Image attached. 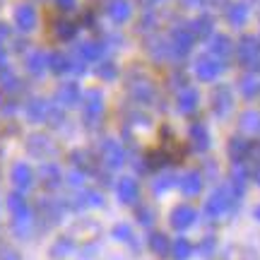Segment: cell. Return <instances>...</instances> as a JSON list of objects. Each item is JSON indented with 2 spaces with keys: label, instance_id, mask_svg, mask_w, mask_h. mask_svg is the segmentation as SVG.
<instances>
[{
  "label": "cell",
  "instance_id": "1",
  "mask_svg": "<svg viewBox=\"0 0 260 260\" xmlns=\"http://www.w3.org/2000/svg\"><path fill=\"white\" fill-rule=\"evenodd\" d=\"M60 214H63L60 203L51 200V198H41L37 203V219H39V229H41V232L56 226V224L60 222Z\"/></svg>",
  "mask_w": 260,
  "mask_h": 260
},
{
  "label": "cell",
  "instance_id": "2",
  "mask_svg": "<svg viewBox=\"0 0 260 260\" xmlns=\"http://www.w3.org/2000/svg\"><path fill=\"white\" fill-rule=\"evenodd\" d=\"M236 200L226 188H217L212 195H210V200L205 203V214L207 217H219V214H224L229 207H232V203Z\"/></svg>",
  "mask_w": 260,
  "mask_h": 260
},
{
  "label": "cell",
  "instance_id": "3",
  "mask_svg": "<svg viewBox=\"0 0 260 260\" xmlns=\"http://www.w3.org/2000/svg\"><path fill=\"white\" fill-rule=\"evenodd\" d=\"M10 181L15 183V188L17 190H29V188L34 186V171H31V167L29 164H24V161H17L15 167H12V171H10Z\"/></svg>",
  "mask_w": 260,
  "mask_h": 260
},
{
  "label": "cell",
  "instance_id": "4",
  "mask_svg": "<svg viewBox=\"0 0 260 260\" xmlns=\"http://www.w3.org/2000/svg\"><path fill=\"white\" fill-rule=\"evenodd\" d=\"M195 219H198V212H195L190 205H178V207H174V212H171V226L178 229V232L193 226Z\"/></svg>",
  "mask_w": 260,
  "mask_h": 260
},
{
  "label": "cell",
  "instance_id": "5",
  "mask_svg": "<svg viewBox=\"0 0 260 260\" xmlns=\"http://www.w3.org/2000/svg\"><path fill=\"white\" fill-rule=\"evenodd\" d=\"M39 181H41V188L46 190H58L60 183H63V174L56 164H41L39 167Z\"/></svg>",
  "mask_w": 260,
  "mask_h": 260
},
{
  "label": "cell",
  "instance_id": "6",
  "mask_svg": "<svg viewBox=\"0 0 260 260\" xmlns=\"http://www.w3.org/2000/svg\"><path fill=\"white\" fill-rule=\"evenodd\" d=\"M15 22H17V27L22 29V31H31L39 22L37 10L31 8V5H19V8L15 10Z\"/></svg>",
  "mask_w": 260,
  "mask_h": 260
},
{
  "label": "cell",
  "instance_id": "7",
  "mask_svg": "<svg viewBox=\"0 0 260 260\" xmlns=\"http://www.w3.org/2000/svg\"><path fill=\"white\" fill-rule=\"evenodd\" d=\"M102 159L109 164L111 169L116 167H121L123 164V159H125V154H123V149L118 142H113V140H106L102 145Z\"/></svg>",
  "mask_w": 260,
  "mask_h": 260
},
{
  "label": "cell",
  "instance_id": "8",
  "mask_svg": "<svg viewBox=\"0 0 260 260\" xmlns=\"http://www.w3.org/2000/svg\"><path fill=\"white\" fill-rule=\"evenodd\" d=\"M102 205H104L102 193H96V190H82V193H77L73 198L70 207L73 210H84V207H102Z\"/></svg>",
  "mask_w": 260,
  "mask_h": 260
},
{
  "label": "cell",
  "instance_id": "9",
  "mask_svg": "<svg viewBox=\"0 0 260 260\" xmlns=\"http://www.w3.org/2000/svg\"><path fill=\"white\" fill-rule=\"evenodd\" d=\"M116 193H118V200L125 205H133L135 200H138V181H133V178H121L118 181V186H116Z\"/></svg>",
  "mask_w": 260,
  "mask_h": 260
},
{
  "label": "cell",
  "instance_id": "10",
  "mask_svg": "<svg viewBox=\"0 0 260 260\" xmlns=\"http://www.w3.org/2000/svg\"><path fill=\"white\" fill-rule=\"evenodd\" d=\"M178 188L186 195H198L203 190V176L198 171H188L183 178H178Z\"/></svg>",
  "mask_w": 260,
  "mask_h": 260
},
{
  "label": "cell",
  "instance_id": "11",
  "mask_svg": "<svg viewBox=\"0 0 260 260\" xmlns=\"http://www.w3.org/2000/svg\"><path fill=\"white\" fill-rule=\"evenodd\" d=\"M27 149H29V154H34V157H46V154L53 152V145L44 135H31L27 142Z\"/></svg>",
  "mask_w": 260,
  "mask_h": 260
},
{
  "label": "cell",
  "instance_id": "12",
  "mask_svg": "<svg viewBox=\"0 0 260 260\" xmlns=\"http://www.w3.org/2000/svg\"><path fill=\"white\" fill-rule=\"evenodd\" d=\"M99 113H102V94L92 89V92H87L84 96V116L94 121V118H99Z\"/></svg>",
  "mask_w": 260,
  "mask_h": 260
},
{
  "label": "cell",
  "instance_id": "13",
  "mask_svg": "<svg viewBox=\"0 0 260 260\" xmlns=\"http://www.w3.org/2000/svg\"><path fill=\"white\" fill-rule=\"evenodd\" d=\"M48 111H51V106H48L44 99H31V102L27 104V116H29V121H34V123L46 121Z\"/></svg>",
  "mask_w": 260,
  "mask_h": 260
},
{
  "label": "cell",
  "instance_id": "14",
  "mask_svg": "<svg viewBox=\"0 0 260 260\" xmlns=\"http://www.w3.org/2000/svg\"><path fill=\"white\" fill-rule=\"evenodd\" d=\"M190 140H193L195 152H205V149L210 147V135H207L205 125H200V123H195L193 128H190Z\"/></svg>",
  "mask_w": 260,
  "mask_h": 260
},
{
  "label": "cell",
  "instance_id": "15",
  "mask_svg": "<svg viewBox=\"0 0 260 260\" xmlns=\"http://www.w3.org/2000/svg\"><path fill=\"white\" fill-rule=\"evenodd\" d=\"M75 251V241H73V236H60L53 246H51V258L53 260H60L65 258L68 253H73Z\"/></svg>",
  "mask_w": 260,
  "mask_h": 260
},
{
  "label": "cell",
  "instance_id": "16",
  "mask_svg": "<svg viewBox=\"0 0 260 260\" xmlns=\"http://www.w3.org/2000/svg\"><path fill=\"white\" fill-rule=\"evenodd\" d=\"M58 102L63 104V106H75V104H80V89H77V84H63L60 89H58Z\"/></svg>",
  "mask_w": 260,
  "mask_h": 260
},
{
  "label": "cell",
  "instance_id": "17",
  "mask_svg": "<svg viewBox=\"0 0 260 260\" xmlns=\"http://www.w3.org/2000/svg\"><path fill=\"white\" fill-rule=\"evenodd\" d=\"M46 65H48V56L41 53V51H31L27 56V68L31 75H41L46 70Z\"/></svg>",
  "mask_w": 260,
  "mask_h": 260
},
{
  "label": "cell",
  "instance_id": "18",
  "mask_svg": "<svg viewBox=\"0 0 260 260\" xmlns=\"http://www.w3.org/2000/svg\"><path fill=\"white\" fill-rule=\"evenodd\" d=\"M248 149H251V145L246 142V140H232V145H229V157L239 164V161H243V157H248Z\"/></svg>",
  "mask_w": 260,
  "mask_h": 260
},
{
  "label": "cell",
  "instance_id": "19",
  "mask_svg": "<svg viewBox=\"0 0 260 260\" xmlns=\"http://www.w3.org/2000/svg\"><path fill=\"white\" fill-rule=\"evenodd\" d=\"M149 248L157 253V255H167L171 251V243H169V239L164 234H152L149 236Z\"/></svg>",
  "mask_w": 260,
  "mask_h": 260
},
{
  "label": "cell",
  "instance_id": "20",
  "mask_svg": "<svg viewBox=\"0 0 260 260\" xmlns=\"http://www.w3.org/2000/svg\"><path fill=\"white\" fill-rule=\"evenodd\" d=\"M109 15H111L116 22L128 19V15H130L128 3H125V0H111V3H109Z\"/></svg>",
  "mask_w": 260,
  "mask_h": 260
},
{
  "label": "cell",
  "instance_id": "21",
  "mask_svg": "<svg viewBox=\"0 0 260 260\" xmlns=\"http://www.w3.org/2000/svg\"><path fill=\"white\" fill-rule=\"evenodd\" d=\"M111 234H113V239H116V241L130 243V246H138V243H135V234H133V229H130L128 224H116Z\"/></svg>",
  "mask_w": 260,
  "mask_h": 260
},
{
  "label": "cell",
  "instance_id": "22",
  "mask_svg": "<svg viewBox=\"0 0 260 260\" xmlns=\"http://www.w3.org/2000/svg\"><path fill=\"white\" fill-rule=\"evenodd\" d=\"M75 34H77V27H75V22H70V19H60L56 24V37L60 41H70Z\"/></svg>",
  "mask_w": 260,
  "mask_h": 260
},
{
  "label": "cell",
  "instance_id": "23",
  "mask_svg": "<svg viewBox=\"0 0 260 260\" xmlns=\"http://www.w3.org/2000/svg\"><path fill=\"white\" fill-rule=\"evenodd\" d=\"M171 251H174L176 260H188L193 255V243L188 241V239H176V243L171 246Z\"/></svg>",
  "mask_w": 260,
  "mask_h": 260
},
{
  "label": "cell",
  "instance_id": "24",
  "mask_svg": "<svg viewBox=\"0 0 260 260\" xmlns=\"http://www.w3.org/2000/svg\"><path fill=\"white\" fill-rule=\"evenodd\" d=\"M48 68L56 75H60V73H65V70H70V60H68L63 53H51V56H48Z\"/></svg>",
  "mask_w": 260,
  "mask_h": 260
},
{
  "label": "cell",
  "instance_id": "25",
  "mask_svg": "<svg viewBox=\"0 0 260 260\" xmlns=\"http://www.w3.org/2000/svg\"><path fill=\"white\" fill-rule=\"evenodd\" d=\"M217 73H219V63H214V60H207V58L198 63V75H200L203 80H212Z\"/></svg>",
  "mask_w": 260,
  "mask_h": 260
},
{
  "label": "cell",
  "instance_id": "26",
  "mask_svg": "<svg viewBox=\"0 0 260 260\" xmlns=\"http://www.w3.org/2000/svg\"><path fill=\"white\" fill-rule=\"evenodd\" d=\"M73 164L80 169V171H94V164L87 152H73Z\"/></svg>",
  "mask_w": 260,
  "mask_h": 260
},
{
  "label": "cell",
  "instance_id": "27",
  "mask_svg": "<svg viewBox=\"0 0 260 260\" xmlns=\"http://www.w3.org/2000/svg\"><path fill=\"white\" fill-rule=\"evenodd\" d=\"M176 176H171V174H164V176H159L157 181H154V193H164V190H169L171 186H176Z\"/></svg>",
  "mask_w": 260,
  "mask_h": 260
},
{
  "label": "cell",
  "instance_id": "28",
  "mask_svg": "<svg viewBox=\"0 0 260 260\" xmlns=\"http://www.w3.org/2000/svg\"><path fill=\"white\" fill-rule=\"evenodd\" d=\"M178 104H181V111H193L195 104H198V94L195 92H183L181 94V99H178Z\"/></svg>",
  "mask_w": 260,
  "mask_h": 260
},
{
  "label": "cell",
  "instance_id": "29",
  "mask_svg": "<svg viewBox=\"0 0 260 260\" xmlns=\"http://www.w3.org/2000/svg\"><path fill=\"white\" fill-rule=\"evenodd\" d=\"M80 51H82V56L87 58V60H94V58L102 56V46H99V44H82Z\"/></svg>",
  "mask_w": 260,
  "mask_h": 260
},
{
  "label": "cell",
  "instance_id": "30",
  "mask_svg": "<svg viewBox=\"0 0 260 260\" xmlns=\"http://www.w3.org/2000/svg\"><path fill=\"white\" fill-rule=\"evenodd\" d=\"M46 123L53 125V128H58V125L63 123V111H60L58 106H51V111H48V116H46Z\"/></svg>",
  "mask_w": 260,
  "mask_h": 260
},
{
  "label": "cell",
  "instance_id": "31",
  "mask_svg": "<svg viewBox=\"0 0 260 260\" xmlns=\"http://www.w3.org/2000/svg\"><path fill=\"white\" fill-rule=\"evenodd\" d=\"M214 104H217V111L219 113H224L226 111V106H229V89H219V96H217V99H214Z\"/></svg>",
  "mask_w": 260,
  "mask_h": 260
},
{
  "label": "cell",
  "instance_id": "32",
  "mask_svg": "<svg viewBox=\"0 0 260 260\" xmlns=\"http://www.w3.org/2000/svg\"><path fill=\"white\" fill-rule=\"evenodd\" d=\"M68 183H70V186H75V188H80L84 183V174H82V171H77V169H75V171H70Z\"/></svg>",
  "mask_w": 260,
  "mask_h": 260
},
{
  "label": "cell",
  "instance_id": "33",
  "mask_svg": "<svg viewBox=\"0 0 260 260\" xmlns=\"http://www.w3.org/2000/svg\"><path fill=\"white\" fill-rule=\"evenodd\" d=\"M0 260H22V258H19V253L15 251V248L3 246V248H0Z\"/></svg>",
  "mask_w": 260,
  "mask_h": 260
},
{
  "label": "cell",
  "instance_id": "34",
  "mask_svg": "<svg viewBox=\"0 0 260 260\" xmlns=\"http://www.w3.org/2000/svg\"><path fill=\"white\" fill-rule=\"evenodd\" d=\"M138 217H140V222L145 224V226H149V224L154 222V219H152L154 214H152V210H147V207H140V210H138Z\"/></svg>",
  "mask_w": 260,
  "mask_h": 260
},
{
  "label": "cell",
  "instance_id": "35",
  "mask_svg": "<svg viewBox=\"0 0 260 260\" xmlns=\"http://www.w3.org/2000/svg\"><path fill=\"white\" fill-rule=\"evenodd\" d=\"M212 251H214V239H212V236H207V239L203 241V246H200V253H203L205 258H210V255H212Z\"/></svg>",
  "mask_w": 260,
  "mask_h": 260
},
{
  "label": "cell",
  "instance_id": "36",
  "mask_svg": "<svg viewBox=\"0 0 260 260\" xmlns=\"http://www.w3.org/2000/svg\"><path fill=\"white\" fill-rule=\"evenodd\" d=\"M195 27H198V29H195V31H198L200 37H205V34L210 31V22H207V19H200V22H198Z\"/></svg>",
  "mask_w": 260,
  "mask_h": 260
},
{
  "label": "cell",
  "instance_id": "37",
  "mask_svg": "<svg viewBox=\"0 0 260 260\" xmlns=\"http://www.w3.org/2000/svg\"><path fill=\"white\" fill-rule=\"evenodd\" d=\"M99 73H102V77H113V75H116V68H113L111 63H106L99 68Z\"/></svg>",
  "mask_w": 260,
  "mask_h": 260
},
{
  "label": "cell",
  "instance_id": "38",
  "mask_svg": "<svg viewBox=\"0 0 260 260\" xmlns=\"http://www.w3.org/2000/svg\"><path fill=\"white\" fill-rule=\"evenodd\" d=\"M226 48H229V41L224 37H219L217 39V51H219V53H226Z\"/></svg>",
  "mask_w": 260,
  "mask_h": 260
},
{
  "label": "cell",
  "instance_id": "39",
  "mask_svg": "<svg viewBox=\"0 0 260 260\" xmlns=\"http://www.w3.org/2000/svg\"><path fill=\"white\" fill-rule=\"evenodd\" d=\"M243 15H246L243 8H239V10H232V15H229V17H232L234 22H243Z\"/></svg>",
  "mask_w": 260,
  "mask_h": 260
},
{
  "label": "cell",
  "instance_id": "40",
  "mask_svg": "<svg viewBox=\"0 0 260 260\" xmlns=\"http://www.w3.org/2000/svg\"><path fill=\"white\" fill-rule=\"evenodd\" d=\"M73 3H75V0H58V5H60L63 10H70V8H73Z\"/></svg>",
  "mask_w": 260,
  "mask_h": 260
},
{
  "label": "cell",
  "instance_id": "41",
  "mask_svg": "<svg viewBox=\"0 0 260 260\" xmlns=\"http://www.w3.org/2000/svg\"><path fill=\"white\" fill-rule=\"evenodd\" d=\"M0 65H5V48H3V39H0Z\"/></svg>",
  "mask_w": 260,
  "mask_h": 260
},
{
  "label": "cell",
  "instance_id": "42",
  "mask_svg": "<svg viewBox=\"0 0 260 260\" xmlns=\"http://www.w3.org/2000/svg\"><path fill=\"white\" fill-rule=\"evenodd\" d=\"M8 34H10V29L5 27V24H0V39H5Z\"/></svg>",
  "mask_w": 260,
  "mask_h": 260
},
{
  "label": "cell",
  "instance_id": "43",
  "mask_svg": "<svg viewBox=\"0 0 260 260\" xmlns=\"http://www.w3.org/2000/svg\"><path fill=\"white\" fill-rule=\"evenodd\" d=\"M253 178L258 181V186H260V164H258V167H255V171H253Z\"/></svg>",
  "mask_w": 260,
  "mask_h": 260
},
{
  "label": "cell",
  "instance_id": "44",
  "mask_svg": "<svg viewBox=\"0 0 260 260\" xmlns=\"http://www.w3.org/2000/svg\"><path fill=\"white\" fill-rule=\"evenodd\" d=\"M255 219L260 222V207H255Z\"/></svg>",
  "mask_w": 260,
  "mask_h": 260
}]
</instances>
